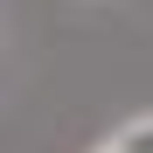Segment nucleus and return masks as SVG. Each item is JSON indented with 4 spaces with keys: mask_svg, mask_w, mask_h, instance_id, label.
<instances>
[{
    "mask_svg": "<svg viewBox=\"0 0 153 153\" xmlns=\"http://www.w3.org/2000/svg\"><path fill=\"white\" fill-rule=\"evenodd\" d=\"M84 153H153V105H139V111H125L111 132H97Z\"/></svg>",
    "mask_w": 153,
    "mask_h": 153,
    "instance_id": "f257e3e1",
    "label": "nucleus"
}]
</instances>
